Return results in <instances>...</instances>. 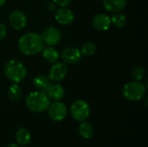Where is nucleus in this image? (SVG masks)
<instances>
[{"label": "nucleus", "mask_w": 148, "mask_h": 147, "mask_svg": "<svg viewBox=\"0 0 148 147\" xmlns=\"http://www.w3.org/2000/svg\"><path fill=\"white\" fill-rule=\"evenodd\" d=\"M7 147H19V146H18V145H16V144H15V143H12V144H10V145H9Z\"/></svg>", "instance_id": "a878e982"}, {"label": "nucleus", "mask_w": 148, "mask_h": 147, "mask_svg": "<svg viewBox=\"0 0 148 147\" xmlns=\"http://www.w3.org/2000/svg\"><path fill=\"white\" fill-rule=\"evenodd\" d=\"M70 114L72 118L79 122L86 120L90 114L88 103L84 100L75 101L70 107Z\"/></svg>", "instance_id": "39448f33"}, {"label": "nucleus", "mask_w": 148, "mask_h": 147, "mask_svg": "<svg viewBox=\"0 0 148 147\" xmlns=\"http://www.w3.org/2000/svg\"><path fill=\"white\" fill-rule=\"evenodd\" d=\"M102 3L106 10L117 13L126 7L127 0H102Z\"/></svg>", "instance_id": "4468645a"}, {"label": "nucleus", "mask_w": 148, "mask_h": 147, "mask_svg": "<svg viewBox=\"0 0 148 147\" xmlns=\"http://www.w3.org/2000/svg\"><path fill=\"white\" fill-rule=\"evenodd\" d=\"M79 133L82 136V138L88 139L93 137L95 133V128L91 123L84 120L82 121V123L79 126Z\"/></svg>", "instance_id": "a211bd4d"}, {"label": "nucleus", "mask_w": 148, "mask_h": 147, "mask_svg": "<svg viewBox=\"0 0 148 147\" xmlns=\"http://www.w3.org/2000/svg\"><path fill=\"white\" fill-rule=\"evenodd\" d=\"M146 69L141 66H136L133 68L132 71V77L134 81H141L146 76Z\"/></svg>", "instance_id": "4be33fe9"}, {"label": "nucleus", "mask_w": 148, "mask_h": 147, "mask_svg": "<svg viewBox=\"0 0 148 147\" xmlns=\"http://www.w3.org/2000/svg\"><path fill=\"white\" fill-rule=\"evenodd\" d=\"M3 73L9 81L13 83H19L25 79L27 69L20 61L11 59L4 64Z\"/></svg>", "instance_id": "7ed1b4c3"}, {"label": "nucleus", "mask_w": 148, "mask_h": 147, "mask_svg": "<svg viewBox=\"0 0 148 147\" xmlns=\"http://www.w3.org/2000/svg\"><path fill=\"white\" fill-rule=\"evenodd\" d=\"M5 2H6V0H0V7L3 6V5H4Z\"/></svg>", "instance_id": "bb28decb"}, {"label": "nucleus", "mask_w": 148, "mask_h": 147, "mask_svg": "<svg viewBox=\"0 0 148 147\" xmlns=\"http://www.w3.org/2000/svg\"><path fill=\"white\" fill-rule=\"evenodd\" d=\"M9 23L16 30H23L27 25V16L21 10H13L9 15Z\"/></svg>", "instance_id": "9d476101"}, {"label": "nucleus", "mask_w": 148, "mask_h": 147, "mask_svg": "<svg viewBox=\"0 0 148 147\" xmlns=\"http://www.w3.org/2000/svg\"><path fill=\"white\" fill-rule=\"evenodd\" d=\"M42 57L49 63H55L58 61L60 55L59 52L53 47V46H47L43 47L42 51Z\"/></svg>", "instance_id": "dca6fc26"}, {"label": "nucleus", "mask_w": 148, "mask_h": 147, "mask_svg": "<svg viewBox=\"0 0 148 147\" xmlns=\"http://www.w3.org/2000/svg\"><path fill=\"white\" fill-rule=\"evenodd\" d=\"M52 2L59 7H67L71 3L72 0H52Z\"/></svg>", "instance_id": "5701e85b"}, {"label": "nucleus", "mask_w": 148, "mask_h": 147, "mask_svg": "<svg viewBox=\"0 0 148 147\" xmlns=\"http://www.w3.org/2000/svg\"><path fill=\"white\" fill-rule=\"evenodd\" d=\"M55 18L61 25H69L73 23L75 19L74 12L66 8V7H61L57 10H56L55 13Z\"/></svg>", "instance_id": "9b49d317"}, {"label": "nucleus", "mask_w": 148, "mask_h": 147, "mask_svg": "<svg viewBox=\"0 0 148 147\" xmlns=\"http://www.w3.org/2000/svg\"><path fill=\"white\" fill-rule=\"evenodd\" d=\"M48 113L49 118L56 122L62 121L65 120V118L68 115V108L66 105L62 102L59 101H54L53 103H50Z\"/></svg>", "instance_id": "423d86ee"}, {"label": "nucleus", "mask_w": 148, "mask_h": 147, "mask_svg": "<svg viewBox=\"0 0 148 147\" xmlns=\"http://www.w3.org/2000/svg\"><path fill=\"white\" fill-rule=\"evenodd\" d=\"M7 35V27L3 23H0V42L5 38Z\"/></svg>", "instance_id": "b1692460"}, {"label": "nucleus", "mask_w": 148, "mask_h": 147, "mask_svg": "<svg viewBox=\"0 0 148 147\" xmlns=\"http://www.w3.org/2000/svg\"><path fill=\"white\" fill-rule=\"evenodd\" d=\"M43 47L44 42L41 35L35 32H28L18 40V49L20 52L28 56L41 53Z\"/></svg>", "instance_id": "f257e3e1"}, {"label": "nucleus", "mask_w": 148, "mask_h": 147, "mask_svg": "<svg viewBox=\"0 0 148 147\" xmlns=\"http://www.w3.org/2000/svg\"><path fill=\"white\" fill-rule=\"evenodd\" d=\"M68 71L69 69L66 63L56 62L50 67L48 76L52 81H61L67 76Z\"/></svg>", "instance_id": "6e6552de"}, {"label": "nucleus", "mask_w": 148, "mask_h": 147, "mask_svg": "<svg viewBox=\"0 0 148 147\" xmlns=\"http://www.w3.org/2000/svg\"><path fill=\"white\" fill-rule=\"evenodd\" d=\"M47 10H48L49 11H50V12L56 11V5L54 3H49L48 4V6H47Z\"/></svg>", "instance_id": "393cba45"}, {"label": "nucleus", "mask_w": 148, "mask_h": 147, "mask_svg": "<svg viewBox=\"0 0 148 147\" xmlns=\"http://www.w3.org/2000/svg\"><path fill=\"white\" fill-rule=\"evenodd\" d=\"M111 18L109 16L101 13L95 15L92 19V26L98 31H106L111 26Z\"/></svg>", "instance_id": "f8f14e48"}, {"label": "nucleus", "mask_w": 148, "mask_h": 147, "mask_svg": "<svg viewBox=\"0 0 148 147\" xmlns=\"http://www.w3.org/2000/svg\"><path fill=\"white\" fill-rule=\"evenodd\" d=\"M147 88L141 81H132L126 83L122 88L123 96L130 101H138L146 95Z\"/></svg>", "instance_id": "20e7f679"}, {"label": "nucleus", "mask_w": 148, "mask_h": 147, "mask_svg": "<svg viewBox=\"0 0 148 147\" xmlns=\"http://www.w3.org/2000/svg\"><path fill=\"white\" fill-rule=\"evenodd\" d=\"M7 95L10 101L13 102H16L21 100L23 96V90L21 87L18 85V83H12L7 91Z\"/></svg>", "instance_id": "f3484780"}, {"label": "nucleus", "mask_w": 148, "mask_h": 147, "mask_svg": "<svg viewBox=\"0 0 148 147\" xmlns=\"http://www.w3.org/2000/svg\"><path fill=\"white\" fill-rule=\"evenodd\" d=\"M61 58L64 63L75 65L81 62L82 58V55L79 49L75 47H69L62 51Z\"/></svg>", "instance_id": "1a4fd4ad"}, {"label": "nucleus", "mask_w": 148, "mask_h": 147, "mask_svg": "<svg viewBox=\"0 0 148 147\" xmlns=\"http://www.w3.org/2000/svg\"><path fill=\"white\" fill-rule=\"evenodd\" d=\"M62 32L59 29L50 26L48 27L41 35V37L45 44L48 46H55L58 44L62 39Z\"/></svg>", "instance_id": "0eeeda50"}, {"label": "nucleus", "mask_w": 148, "mask_h": 147, "mask_svg": "<svg viewBox=\"0 0 148 147\" xmlns=\"http://www.w3.org/2000/svg\"><path fill=\"white\" fill-rule=\"evenodd\" d=\"M16 139L20 146H25L29 143L31 139V134L26 128L21 127L16 133Z\"/></svg>", "instance_id": "6ab92c4d"}, {"label": "nucleus", "mask_w": 148, "mask_h": 147, "mask_svg": "<svg viewBox=\"0 0 148 147\" xmlns=\"http://www.w3.org/2000/svg\"><path fill=\"white\" fill-rule=\"evenodd\" d=\"M33 84L38 91H42L45 93L49 88V87L51 85V81L48 75L41 74L35 76L33 80Z\"/></svg>", "instance_id": "2eb2a0df"}, {"label": "nucleus", "mask_w": 148, "mask_h": 147, "mask_svg": "<svg viewBox=\"0 0 148 147\" xmlns=\"http://www.w3.org/2000/svg\"><path fill=\"white\" fill-rule=\"evenodd\" d=\"M81 53L82 55L84 56H92L94 55L96 51H97V46L95 43L92 42H85L82 48H81Z\"/></svg>", "instance_id": "aec40b11"}, {"label": "nucleus", "mask_w": 148, "mask_h": 147, "mask_svg": "<svg viewBox=\"0 0 148 147\" xmlns=\"http://www.w3.org/2000/svg\"><path fill=\"white\" fill-rule=\"evenodd\" d=\"M45 93L50 101H59L64 97L65 90L61 84H51Z\"/></svg>", "instance_id": "ddd939ff"}, {"label": "nucleus", "mask_w": 148, "mask_h": 147, "mask_svg": "<svg viewBox=\"0 0 148 147\" xmlns=\"http://www.w3.org/2000/svg\"><path fill=\"white\" fill-rule=\"evenodd\" d=\"M111 18V23H114L117 28H123L126 26L127 23V16L120 12L114 13Z\"/></svg>", "instance_id": "412c9836"}, {"label": "nucleus", "mask_w": 148, "mask_h": 147, "mask_svg": "<svg viewBox=\"0 0 148 147\" xmlns=\"http://www.w3.org/2000/svg\"><path fill=\"white\" fill-rule=\"evenodd\" d=\"M25 104L29 110L33 113H42L48 110L50 105V100L46 93L42 91H34L28 94L25 99Z\"/></svg>", "instance_id": "f03ea898"}]
</instances>
